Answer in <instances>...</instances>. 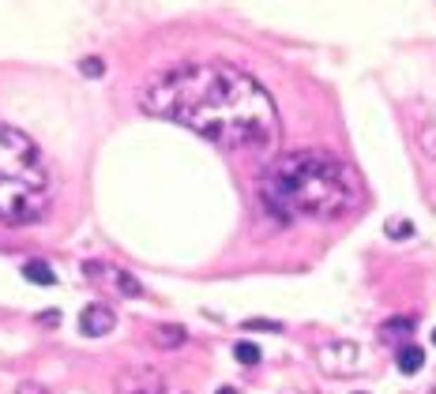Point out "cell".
Wrapping results in <instances>:
<instances>
[{"mask_svg":"<svg viewBox=\"0 0 436 394\" xmlns=\"http://www.w3.org/2000/svg\"><path fill=\"white\" fill-rule=\"evenodd\" d=\"M79 72H83V75H102L105 64L98 60V57H83V60H79Z\"/></svg>","mask_w":436,"mask_h":394,"instance_id":"cell-14","label":"cell"},{"mask_svg":"<svg viewBox=\"0 0 436 394\" xmlns=\"http://www.w3.org/2000/svg\"><path fill=\"white\" fill-rule=\"evenodd\" d=\"M184 334L181 327H158L155 331V346H166V349H177V346H184Z\"/></svg>","mask_w":436,"mask_h":394,"instance_id":"cell-10","label":"cell"},{"mask_svg":"<svg viewBox=\"0 0 436 394\" xmlns=\"http://www.w3.org/2000/svg\"><path fill=\"white\" fill-rule=\"evenodd\" d=\"M233 357H237V360H241V365H245V368H252V365H259V349H256L252 342H237V346H233Z\"/></svg>","mask_w":436,"mask_h":394,"instance_id":"cell-11","label":"cell"},{"mask_svg":"<svg viewBox=\"0 0 436 394\" xmlns=\"http://www.w3.org/2000/svg\"><path fill=\"white\" fill-rule=\"evenodd\" d=\"M384 233H387V237H410L413 225L406 222V218H387V222H384Z\"/></svg>","mask_w":436,"mask_h":394,"instance_id":"cell-12","label":"cell"},{"mask_svg":"<svg viewBox=\"0 0 436 394\" xmlns=\"http://www.w3.org/2000/svg\"><path fill=\"white\" fill-rule=\"evenodd\" d=\"M23 275H27V282H34V286H53V282H57L53 267H49V263H41V259H30L23 267Z\"/></svg>","mask_w":436,"mask_h":394,"instance_id":"cell-9","label":"cell"},{"mask_svg":"<svg viewBox=\"0 0 436 394\" xmlns=\"http://www.w3.org/2000/svg\"><path fill=\"white\" fill-rule=\"evenodd\" d=\"M139 102L150 117L173 120L222 150H264L278 139L271 94L237 64H173L150 75Z\"/></svg>","mask_w":436,"mask_h":394,"instance_id":"cell-1","label":"cell"},{"mask_svg":"<svg viewBox=\"0 0 436 394\" xmlns=\"http://www.w3.org/2000/svg\"><path fill=\"white\" fill-rule=\"evenodd\" d=\"M53 177L38 143L0 120V222L30 225L49 211Z\"/></svg>","mask_w":436,"mask_h":394,"instance_id":"cell-3","label":"cell"},{"mask_svg":"<svg viewBox=\"0 0 436 394\" xmlns=\"http://www.w3.org/2000/svg\"><path fill=\"white\" fill-rule=\"evenodd\" d=\"M410 320H391V323H384V331H380V334H384V338H395V331L399 334H410Z\"/></svg>","mask_w":436,"mask_h":394,"instance_id":"cell-13","label":"cell"},{"mask_svg":"<svg viewBox=\"0 0 436 394\" xmlns=\"http://www.w3.org/2000/svg\"><path fill=\"white\" fill-rule=\"evenodd\" d=\"M19 394H41V387H34V383H23V387H19Z\"/></svg>","mask_w":436,"mask_h":394,"instance_id":"cell-15","label":"cell"},{"mask_svg":"<svg viewBox=\"0 0 436 394\" xmlns=\"http://www.w3.org/2000/svg\"><path fill=\"white\" fill-rule=\"evenodd\" d=\"M421 365H425V349L421 346H402L399 349V372H402V376L421 372Z\"/></svg>","mask_w":436,"mask_h":394,"instance_id":"cell-8","label":"cell"},{"mask_svg":"<svg viewBox=\"0 0 436 394\" xmlns=\"http://www.w3.org/2000/svg\"><path fill=\"white\" fill-rule=\"evenodd\" d=\"M218 394H241V390H237V387H222V390H218Z\"/></svg>","mask_w":436,"mask_h":394,"instance_id":"cell-16","label":"cell"},{"mask_svg":"<svg viewBox=\"0 0 436 394\" xmlns=\"http://www.w3.org/2000/svg\"><path fill=\"white\" fill-rule=\"evenodd\" d=\"M113 327H117V315H113L109 304H86L79 312V331L86 338H102V334L113 331Z\"/></svg>","mask_w":436,"mask_h":394,"instance_id":"cell-6","label":"cell"},{"mask_svg":"<svg viewBox=\"0 0 436 394\" xmlns=\"http://www.w3.org/2000/svg\"><path fill=\"white\" fill-rule=\"evenodd\" d=\"M86 275L109 289H117L121 297H139V293H143V286H139L128 270H117V267H109V263H86Z\"/></svg>","mask_w":436,"mask_h":394,"instance_id":"cell-5","label":"cell"},{"mask_svg":"<svg viewBox=\"0 0 436 394\" xmlns=\"http://www.w3.org/2000/svg\"><path fill=\"white\" fill-rule=\"evenodd\" d=\"M124 394H188L177 383H169L158 372H132V379L124 383Z\"/></svg>","mask_w":436,"mask_h":394,"instance_id":"cell-7","label":"cell"},{"mask_svg":"<svg viewBox=\"0 0 436 394\" xmlns=\"http://www.w3.org/2000/svg\"><path fill=\"white\" fill-rule=\"evenodd\" d=\"M316 360L327 376H357L365 368V349L354 342H327L316 349Z\"/></svg>","mask_w":436,"mask_h":394,"instance_id":"cell-4","label":"cell"},{"mask_svg":"<svg viewBox=\"0 0 436 394\" xmlns=\"http://www.w3.org/2000/svg\"><path fill=\"white\" fill-rule=\"evenodd\" d=\"M259 199L278 222H331L361 203V177L331 150H290L267 166Z\"/></svg>","mask_w":436,"mask_h":394,"instance_id":"cell-2","label":"cell"},{"mask_svg":"<svg viewBox=\"0 0 436 394\" xmlns=\"http://www.w3.org/2000/svg\"><path fill=\"white\" fill-rule=\"evenodd\" d=\"M432 342H436V331H432Z\"/></svg>","mask_w":436,"mask_h":394,"instance_id":"cell-17","label":"cell"}]
</instances>
